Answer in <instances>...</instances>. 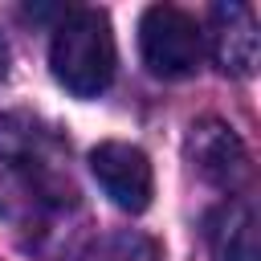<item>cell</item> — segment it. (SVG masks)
<instances>
[{
  "label": "cell",
  "mask_w": 261,
  "mask_h": 261,
  "mask_svg": "<svg viewBox=\"0 0 261 261\" xmlns=\"http://www.w3.org/2000/svg\"><path fill=\"white\" fill-rule=\"evenodd\" d=\"M73 184L61 171V143L20 118H0V212L41 220L73 204Z\"/></svg>",
  "instance_id": "cell-1"
},
{
  "label": "cell",
  "mask_w": 261,
  "mask_h": 261,
  "mask_svg": "<svg viewBox=\"0 0 261 261\" xmlns=\"http://www.w3.org/2000/svg\"><path fill=\"white\" fill-rule=\"evenodd\" d=\"M102 261H155V245H151L147 237L122 232V237H114V241L102 249Z\"/></svg>",
  "instance_id": "cell-8"
},
{
  "label": "cell",
  "mask_w": 261,
  "mask_h": 261,
  "mask_svg": "<svg viewBox=\"0 0 261 261\" xmlns=\"http://www.w3.org/2000/svg\"><path fill=\"white\" fill-rule=\"evenodd\" d=\"M188 163L216 188H241L249 179V151L220 118H200L188 130Z\"/></svg>",
  "instance_id": "cell-5"
},
{
  "label": "cell",
  "mask_w": 261,
  "mask_h": 261,
  "mask_svg": "<svg viewBox=\"0 0 261 261\" xmlns=\"http://www.w3.org/2000/svg\"><path fill=\"white\" fill-rule=\"evenodd\" d=\"M53 77L73 98H98L114 82V33L102 8H69L49 45Z\"/></svg>",
  "instance_id": "cell-2"
},
{
  "label": "cell",
  "mask_w": 261,
  "mask_h": 261,
  "mask_svg": "<svg viewBox=\"0 0 261 261\" xmlns=\"http://www.w3.org/2000/svg\"><path fill=\"white\" fill-rule=\"evenodd\" d=\"M90 175L98 179L102 196L130 216L147 212V204L155 196V171H151L147 151L135 143H122V139H106L90 151Z\"/></svg>",
  "instance_id": "cell-4"
},
{
  "label": "cell",
  "mask_w": 261,
  "mask_h": 261,
  "mask_svg": "<svg viewBox=\"0 0 261 261\" xmlns=\"http://www.w3.org/2000/svg\"><path fill=\"white\" fill-rule=\"evenodd\" d=\"M216 261H257V216L249 200H228L208 220Z\"/></svg>",
  "instance_id": "cell-7"
},
{
  "label": "cell",
  "mask_w": 261,
  "mask_h": 261,
  "mask_svg": "<svg viewBox=\"0 0 261 261\" xmlns=\"http://www.w3.org/2000/svg\"><path fill=\"white\" fill-rule=\"evenodd\" d=\"M139 53L155 77L163 82L188 77L204 57V29L196 24L192 12L175 4H151L139 16Z\"/></svg>",
  "instance_id": "cell-3"
},
{
  "label": "cell",
  "mask_w": 261,
  "mask_h": 261,
  "mask_svg": "<svg viewBox=\"0 0 261 261\" xmlns=\"http://www.w3.org/2000/svg\"><path fill=\"white\" fill-rule=\"evenodd\" d=\"M212 57L224 73L249 77L257 69V16L249 4H216L212 12Z\"/></svg>",
  "instance_id": "cell-6"
}]
</instances>
